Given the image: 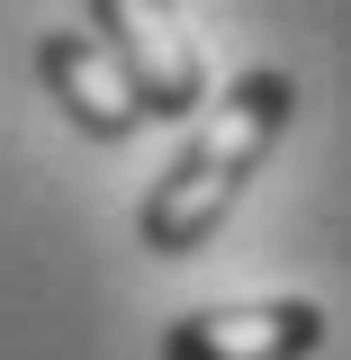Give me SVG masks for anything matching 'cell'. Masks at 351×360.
<instances>
[{
  "instance_id": "cell-2",
  "label": "cell",
  "mask_w": 351,
  "mask_h": 360,
  "mask_svg": "<svg viewBox=\"0 0 351 360\" xmlns=\"http://www.w3.org/2000/svg\"><path fill=\"white\" fill-rule=\"evenodd\" d=\"M90 37L117 54V72H127L144 117H189V108L208 99L198 45H189V27H180L172 9H153V0H99V9H90Z\"/></svg>"
},
{
  "instance_id": "cell-3",
  "label": "cell",
  "mask_w": 351,
  "mask_h": 360,
  "mask_svg": "<svg viewBox=\"0 0 351 360\" xmlns=\"http://www.w3.org/2000/svg\"><path fill=\"white\" fill-rule=\"evenodd\" d=\"M324 352L315 297H253V307H198L162 324V360H307Z\"/></svg>"
},
{
  "instance_id": "cell-4",
  "label": "cell",
  "mask_w": 351,
  "mask_h": 360,
  "mask_svg": "<svg viewBox=\"0 0 351 360\" xmlns=\"http://www.w3.org/2000/svg\"><path fill=\"white\" fill-rule=\"evenodd\" d=\"M37 82L54 90V108H63L82 135H99V144H117V135L144 127L127 72H117V54L90 37V27H54V37H37Z\"/></svg>"
},
{
  "instance_id": "cell-1",
  "label": "cell",
  "mask_w": 351,
  "mask_h": 360,
  "mask_svg": "<svg viewBox=\"0 0 351 360\" xmlns=\"http://www.w3.org/2000/svg\"><path fill=\"white\" fill-rule=\"evenodd\" d=\"M288 108H298V82L288 72H243V82L225 90L217 108L189 127L180 144V162L153 189H144V252H198L225 217H234V198H243V180L270 162V144L288 135Z\"/></svg>"
}]
</instances>
